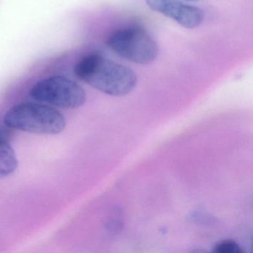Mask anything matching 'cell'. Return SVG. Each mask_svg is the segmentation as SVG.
Returning <instances> with one entry per match:
<instances>
[{
  "mask_svg": "<svg viewBox=\"0 0 253 253\" xmlns=\"http://www.w3.org/2000/svg\"><path fill=\"white\" fill-rule=\"evenodd\" d=\"M29 94L37 101L60 109H77L86 100L85 91L81 85L62 76L41 80L32 87Z\"/></svg>",
  "mask_w": 253,
  "mask_h": 253,
  "instance_id": "4",
  "label": "cell"
},
{
  "mask_svg": "<svg viewBox=\"0 0 253 253\" xmlns=\"http://www.w3.org/2000/svg\"><path fill=\"white\" fill-rule=\"evenodd\" d=\"M214 252L216 253H241L242 250L235 241L224 240L216 244Z\"/></svg>",
  "mask_w": 253,
  "mask_h": 253,
  "instance_id": "7",
  "label": "cell"
},
{
  "mask_svg": "<svg viewBox=\"0 0 253 253\" xmlns=\"http://www.w3.org/2000/svg\"><path fill=\"white\" fill-rule=\"evenodd\" d=\"M8 128L35 134H57L66 128L63 114L46 105L26 103L16 105L5 114Z\"/></svg>",
  "mask_w": 253,
  "mask_h": 253,
  "instance_id": "2",
  "label": "cell"
},
{
  "mask_svg": "<svg viewBox=\"0 0 253 253\" xmlns=\"http://www.w3.org/2000/svg\"><path fill=\"white\" fill-rule=\"evenodd\" d=\"M77 78L104 94L122 97L135 88L134 71L98 54L85 56L75 66Z\"/></svg>",
  "mask_w": 253,
  "mask_h": 253,
  "instance_id": "1",
  "label": "cell"
},
{
  "mask_svg": "<svg viewBox=\"0 0 253 253\" xmlns=\"http://www.w3.org/2000/svg\"><path fill=\"white\" fill-rule=\"evenodd\" d=\"M6 134L0 129V178L12 174L18 167L17 155Z\"/></svg>",
  "mask_w": 253,
  "mask_h": 253,
  "instance_id": "6",
  "label": "cell"
},
{
  "mask_svg": "<svg viewBox=\"0 0 253 253\" xmlns=\"http://www.w3.org/2000/svg\"><path fill=\"white\" fill-rule=\"evenodd\" d=\"M146 2L152 11L171 19L186 29L198 27L205 18L201 8L183 3L180 0H146Z\"/></svg>",
  "mask_w": 253,
  "mask_h": 253,
  "instance_id": "5",
  "label": "cell"
},
{
  "mask_svg": "<svg viewBox=\"0 0 253 253\" xmlns=\"http://www.w3.org/2000/svg\"><path fill=\"white\" fill-rule=\"evenodd\" d=\"M106 43L120 57L137 64H150L158 55L156 42L146 30L137 26L113 32Z\"/></svg>",
  "mask_w": 253,
  "mask_h": 253,
  "instance_id": "3",
  "label": "cell"
},
{
  "mask_svg": "<svg viewBox=\"0 0 253 253\" xmlns=\"http://www.w3.org/2000/svg\"><path fill=\"white\" fill-rule=\"evenodd\" d=\"M186 1H195V0H186Z\"/></svg>",
  "mask_w": 253,
  "mask_h": 253,
  "instance_id": "8",
  "label": "cell"
}]
</instances>
